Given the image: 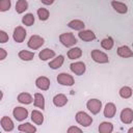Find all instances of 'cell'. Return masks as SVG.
<instances>
[{
  "instance_id": "8d00e7d4",
  "label": "cell",
  "mask_w": 133,
  "mask_h": 133,
  "mask_svg": "<svg viewBox=\"0 0 133 133\" xmlns=\"http://www.w3.org/2000/svg\"><path fill=\"white\" fill-rule=\"evenodd\" d=\"M42 1V3H44L45 5H51L53 2H54V0H41Z\"/></svg>"
},
{
  "instance_id": "4dcf8cb0",
  "label": "cell",
  "mask_w": 133,
  "mask_h": 133,
  "mask_svg": "<svg viewBox=\"0 0 133 133\" xmlns=\"http://www.w3.org/2000/svg\"><path fill=\"white\" fill-rule=\"evenodd\" d=\"M49 15H50V14H49V10L46 9V8H44V7H41V8L37 9V16H38V19H39L41 21H46V20H48Z\"/></svg>"
},
{
  "instance_id": "52a82bcc",
  "label": "cell",
  "mask_w": 133,
  "mask_h": 133,
  "mask_svg": "<svg viewBox=\"0 0 133 133\" xmlns=\"http://www.w3.org/2000/svg\"><path fill=\"white\" fill-rule=\"evenodd\" d=\"M26 34H27L26 30H25L22 26H18V27L15 28L12 36H14L15 42H17V43H22V42H24V39H25V37H26Z\"/></svg>"
},
{
  "instance_id": "d4e9b609",
  "label": "cell",
  "mask_w": 133,
  "mask_h": 133,
  "mask_svg": "<svg viewBox=\"0 0 133 133\" xmlns=\"http://www.w3.org/2000/svg\"><path fill=\"white\" fill-rule=\"evenodd\" d=\"M34 99H32V97L28 94V92H21L19 96H18V101L22 104H30Z\"/></svg>"
},
{
  "instance_id": "ac0fdd59",
  "label": "cell",
  "mask_w": 133,
  "mask_h": 133,
  "mask_svg": "<svg viewBox=\"0 0 133 133\" xmlns=\"http://www.w3.org/2000/svg\"><path fill=\"white\" fill-rule=\"evenodd\" d=\"M111 5L114 8V10L117 11L118 14H126L128 11V7L125 3H122V2H118V1H112Z\"/></svg>"
},
{
  "instance_id": "83f0119b",
  "label": "cell",
  "mask_w": 133,
  "mask_h": 133,
  "mask_svg": "<svg viewBox=\"0 0 133 133\" xmlns=\"http://www.w3.org/2000/svg\"><path fill=\"white\" fill-rule=\"evenodd\" d=\"M28 8V3L26 0H18L16 3V11L18 14H23Z\"/></svg>"
},
{
  "instance_id": "9a60e30c",
  "label": "cell",
  "mask_w": 133,
  "mask_h": 133,
  "mask_svg": "<svg viewBox=\"0 0 133 133\" xmlns=\"http://www.w3.org/2000/svg\"><path fill=\"white\" fill-rule=\"evenodd\" d=\"M68 103V98L63 94H58L53 98V104L56 107H62Z\"/></svg>"
},
{
  "instance_id": "cb8c5ba5",
  "label": "cell",
  "mask_w": 133,
  "mask_h": 133,
  "mask_svg": "<svg viewBox=\"0 0 133 133\" xmlns=\"http://www.w3.org/2000/svg\"><path fill=\"white\" fill-rule=\"evenodd\" d=\"M18 129H19V131H21V132H26V133H34V132L36 131V128H35L33 125H31L30 123H25V124L20 125V126L18 127Z\"/></svg>"
},
{
  "instance_id": "9c48e42d",
  "label": "cell",
  "mask_w": 133,
  "mask_h": 133,
  "mask_svg": "<svg viewBox=\"0 0 133 133\" xmlns=\"http://www.w3.org/2000/svg\"><path fill=\"white\" fill-rule=\"evenodd\" d=\"M12 114L15 116V118L19 122H22L24 121L25 118H27L28 116V110L26 108H23V107H16L12 111Z\"/></svg>"
},
{
  "instance_id": "603a6c76",
  "label": "cell",
  "mask_w": 133,
  "mask_h": 133,
  "mask_svg": "<svg viewBox=\"0 0 133 133\" xmlns=\"http://www.w3.org/2000/svg\"><path fill=\"white\" fill-rule=\"evenodd\" d=\"M82 55V50L78 47H75V48H72L71 50H69L68 52V57L70 59H77V58H80Z\"/></svg>"
},
{
  "instance_id": "277c9868",
  "label": "cell",
  "mask_w": 133,
  "mask_h": 133,
  "mask_svg": "<svg viewBox=\"0 0 133 133\" xmlns=\"http://www.w3.org/2000/svg\"><path fill=\"white\" fill-rule=\"evenodd\" d=\"M86 107L92 114H98L102 108V102L98 99H91L86 103Z\"/></svg>"
},
{
  "instance_id": "74e56055",
  "label": "cell",
  "mask_w": 133,
  "mask_h": 133,
  "mask_svg": "<svg viewBox=\"0 0 133 133\" xmlns=\"http://www.w3.org/2000/svg\"><path fill=\"white\" fill-rule=\"evenodd\" d=\"M128 132H129V133H133V127H132V128H130V129L128 130Z\"/></svg>"
},
{
  "instance_id": "5b68a950",
  "label": "cell",
  "mask_w": 133,
  "mask_h": 133,
  "mask_svg": "<svg viewBox=\"0 0 133 133\" xmlns=\"http://www.w3.org/2000/svg\"><path fill=\"white\" fill-rule=\"evenodd\" d=\"M45 41L42 36L39 35H32L30 36L29 41H28V47L32 50H36L38 48H41L43 45H44Z\"/></svg>"
},
{
  "instance_id": "e0dca14e",
  "label": "cell",
  "mask_w": 133,
  "mask_h": 133,
  "mask_svg": "<svg viewBox=\"0 0 133 133\" xmlns=\"http://www.w3.org/2000/svg\"><path fill=\"white\" fill-rule=\"evenodd\" d=\"M55 56V52L53 51V50H51V49H49V48H46V49H44V50H42L39 53H38V57H39V59L41 60H48V59H50V58H53Z\"/></svg>"
},
{
  "instance_id": "836d02e7",
  "label": "cell",
  "mask_w": 133,
  "mask_h": 133,
  "mask_svg": "<svg viewBox=\"0 0 133 133\" xmlns=\"http://www.w3.org/2000/svg\"><path fill=\"white\" fill-rule=\"evenodd\" d=\"M6 42H8V34L5 31L0 30V43L1 44H4Z\"/></svg>"
},
{
  "instance_id": "484cf974",
  "label": "cell",
  "mask_w": 133,
  "mask_h": 133,
  "mask_svg": "<svg viewBox=\"0 0 133 133\" xmlns=\"http://www.w3.org/2000/svg\"><path fill=\"white\" fill-rule=\"evenodd\" d=\"M68 26L72 29H75V30H82L85 27L84 23L80 20H72L71 22L68 23Z\"/></svg>"
},
{
  "instance_id": "4316f807",
  "label": "cell",
  "mask_w": 133,
  "mask_h": 133,
  "mask_svg": "<svg viewBox=\"0 0 133 133\" xmlns=\"http://www.w3.org/2000/svg\"><path fill=\"white\" fill-rule=\"evenodd\" d=\"M18 56H19V58H21L22 60L29 61V60H32V59H33V57H34V53H33V52H30V51L22 50V51L19 52Z\"/></svg>"
},
{
  "instance_id": "ffe728a7",
  "label": "cell",
  "mask_w": 133,
  "mask_h": 133,
  "mask_svg": "<svg viewBox=\"0 0 133 133\" xmlns=\"http://www.w3.org/2000/svg\"><path fill=\"white\" fill-rule=\"evenodd\" d=\"M34 106L37 108H41L42 110L45 108V98L39 92L34 94Z\"/></svg>"
},
{
  "instance_id": "7a4b0ae2",
  "label": "cell",
  "mask_w": 133,
  "mask_h": 133,
  "mask_svg": "<svg viewBox=\"0 0 133 133\" xmlns=\"http://www.w3.org/2000/svg\"><path fill=\"white\" fill-rule=\"evenodd\" d=\"M76 121L79 125L83 126V127H88L91 125L92 123V118L91 116H89L86 112L84 111H78L76 113Z\"/></svg>"
},
{
  "instance_id": "8fae6325",
  "label": "cell",
  "mask_w": 133,
  "mask_h": 133,
  "mask_svg": "<svg viewBox=\"0 0 133 133\" xmlns=\"http://www.w3.org/2000/svg\"><path fill=\"white\" fill-rule=\"evenodd\" d=\"M35 85L42 90H48L50 87V80L45 76H41L35 80Z\"/></svg>"
},
{
  "instance_id": "ba28073f",
  "label": "cell",
  "mask_w": 133,
  "mask_h": 133,
  "mask_svg": "<svg viewBox=\"0 0 133 133\" xmlns=\"http://www.w3.org/2000/svg\"><path fill=\"white\" fill-rule=\"evenodd\" d=\"M70 69H71V71H72L75 75L81 76V75L84 74V72H85V70H86V66H85L84 62H82V61H77V62L71 63Z\"/></svg>"
},
{
  "instance_id": "d590c367",
  "label": "cell",
  "mask_w": 133,
  "mask_h": 133,
  "mask_svg": "<svg viewBox=\"0 0 133 133\" xmlns=\"http://www.w3.org/2000/svg\"><path fill=\"white\" fill-rule=\"evenodd\" d=\"M6 55H7L6 51H5L3 48H0V60H3V59L6 57Z\"/></svg>"
},
{
  "instance_id": "8992f818",
  "label": "cell",
  "mask_w": 133,
  "mask_h": 133,
  "mask_svg": "<svg viewBox=\"0 0 133 133\" xmlns=\"http://www.w3.org/2000/svg\"><path fill=\"white\" fill-rule=\"evenodd\" d=\"M57 82L61 85H65V86H72L75 81H74V78L73 76L69 75L68 73H60L58 76H57Z\"/></svg>"
},
{
  "instance_id": "4fadbf2b",
  "label": "cell",
  "mask_w": 133,
  "mask_h": 133,
  "mask_svg": "<svg viewBox=\"0 0 133 133\" xmlns=\"http://www.w3.org/2000/svg\"><path fill=\"white\" fill-rule=\"evenodd\" d=\"M116 113V107L113 103H107L105 108H104V116L105 117H108V118H111L115 115Z\"/></svg>"
},
{
  "instance_id": "30bf717a",
  "label": "cell",
  "mask_w": 133,
  "mask_h": 133,
  "mask_svg": "<svg viewBox=\"0 0 133 133\" xmlns=\"http://www.w3.org/2000/svg\"><path fill=\"white\" fill-rule=\"evenodd\" d=\"M121 121L124 124H131L133 122V110L131 108H125L121 112Z\"/></svg>"
},
{
  "instance_id": "6da1fadb",
  "label": "cell",
  "mask_w": 133,
  "mask_h": 133,
  "mask_svg": "<svg viewBox=\"0 0 133 133\" xmlns=\"http://www.w3.org/2000/svg\"><path fill=\"white\" fill-rule=\"evenodd\" d=\"M59 41L60 43L65 46V47H73L76 45L77 43V38L75 37V35L71 32H65L59 35Z\"/></svg>"
},
{
  "instance_id": "1f68e13d",
  "label": "cell",
  "mask_w": 133,
  "mask_h": 133,
  "mask_svg": "<svg viewBox=\"0 0 133 133\" xmlns=\"http://www.w3.org/2000/svg\"><path fill=\"white\" fill-rule=\"evenodd\" d=\"M22 23H23L24 25H26V26H31V25H33V23H34V17H33V15H32V14H27V15H25V16L23 17V19H22Z\"/></svg>"
},
{
  "instance_id": "d6986e66",
  "label": "cell",
  "mask_w": 133,
  "mask_h": 133,
  "mask_svg": "<svg viewBox=\"0 0 133 133\" xmlns=\"http://www.w3.org/2000/svg\"><path fill=\"white\" fill-rule=\"evenodd\" d=\"M31 119L34 124L36 125H42L43 122H44V115L41 111L38 110H33L31 112Z\"/></svg>"
},
{
  "instance_id": "2e32d148",
  "label": "cell",
  "mask_w": 133,
  "mask_h": 133,
  "mask_svg": "<svg viewBox=\"0 0 133 133\" xmlns=\"http://www.w3.org/2000/svg\"><path fill=\"white\" fill-rule=\"evenodd\" d=\"M117 55L123 58H128L133 56V52L128 46H121L117 48Z\"/></svg>"
},
{
  "instance_id": "5bb4252c",
  "label": "cell",
  "mask_w": 133,
  "mask_h": 133,
  "mask_svg": "<svg viewBox=\"0 0 133 133\" xmlns=\"http://www.w3.org/2000/svg\"><path fill=\"white\" fill-rule=\"evenodd\" d=\"M0 124H1V127L3 128V130L6 132H10L14 130V123L8 116H3L0 121Z\"/></svg>"
},
{
  "instance_id": "44dd1931",
  "label": "cell",
  "mask_w": 133,
  "mask_h": 133,
  "mask_svg": "<svg viewBox=\"0 0 133 133\" xmlns=\"http://www.w3.org/2000/svg\"><path fill=\"white\" fill-rule=\"evenodd\" d=\"M63 60H64L63 56H62V55H58L56 58H54L52 61H50V62H49V66H50L51 69H53V70L59 69V68L62 65Z\"/></svg>"
},
{
  "instance_id": "f546056e",
  "label": "cell",
  "mask_w": 133,
  "mask_h": 133,
  "mask_svg": "<svg viewBox=\"0 0 133 133\" xmlns=\"http://www.w3.org/2000/svg\"><path fill=\"white\" fill-rule=\"evenodd\" d=\"M119 96L124 99H129L132 96V89L129 86H123L119 89Z\"/></svg>"
},
{
  "instance_id": "3957f363",
  "label": "cell",
  "mask_w": 133,
  "mask_h": 133,
  "mask_svg": "<svg viewBox=\"0 0 133 133\" xmlns=\"http://www.w3.org/2000/svg\"><path fill=\"white\" fill-rule=\"evenodd\" d=\"M90 56H91L92 60L98 62V63H107V62H109L108 56L104 52H102V51H100L98 49L92 50L90 52Z\"/></svg>"
},
{
  "instance_id": "f1b7e54d",
  "label": "cell",
  "mask_w": 133,
  "mask_h": 133,
  "mask_svg": "<svg viewBox=\"0 0 133 133\" xmlns=\"http://www.w3.org/2000/svg\"><path fill=\"white\" fill-rule=\"evenodd\" d=\"M113 44H114V42H113V39L111 37H105L101 42V46L105 50H111L112 47H113Z\"/></svg>"
},
{
  "instance_id": "7402d4cb",
  "label": "cell",
  "mask_w": 133,
  "mask_h": 133,
  "mask_svg": "<svg viewBox=\"0 0 133 133\" xmlns=\"http://www.w3.org/2000/svg\"><path fill=\"white\" fill-rule=\"evenodd\" d=\"M113 131V125L108 122H103L99 126V132L100 133H111Z\"/></svg>"
},
{
  "instance_id": "7c38bea8",
  "label": "cell",
  "mask_w": 133,
  "mask_h": 133,
  "mask_svg": "<svg viewBox=\"0 0 133 133\" xmlns=\"http://www.w3.org/2000/svg\"><path fill=\"white\" fill-rule=\"evenodd\" d=\"M78 35L84 42H91L96 38V34L91 30H81L78 33Z\"/></svg>"
},
{
  "instance_id": "e575fe53",
  "label": "cell",
  "mask_w": 133,
  "mask_h": 133,
  "mask_svg": "<svg viewBox=\"0 0 133 133\" xmlns=\"http://www.w3.org/2000/svg\"><path fill=\"white\" fill-rule=\"evenodd\" d=\"M75 132L81 133L82 131H81V129H79L78 127H75V126H72V127H70V128L68 129V133H75Z\"/></svg>"
},
{
  "instance_id": "d6a6232c",
  "label": "cell",
  "mask_w": 133,
  "mask_h": 133,
  "mask_svg": "<svg viewBox=\"0 0 133 133\" xmlns=\"http://www.w3.org/2000/svg\"><path fill=\"white\" fill-rule=\"evenodd\" d=\"M11 1L10 0H0V11H6L10 8Z\"/></svg>"
}]
</instances>
